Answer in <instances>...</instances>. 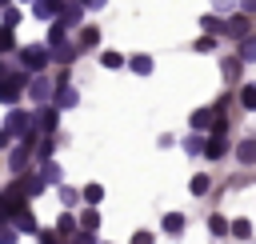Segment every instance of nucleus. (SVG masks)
<instances>
[{
  "instance_id": "obj_20",
  "label": "nucleus",
  "mask_w": 256,
  "mask_h": 244,
  "mask_svg": "<svg viewBox=\"0 0 256 244\" xmlns=\"http://www.w3.org/2000/svg\"><path fill=\"white\" fill-rule=\"evenodd\" d=\"M208 228H212V236H224V232H232V224H228L224 216H212V220H208Z\"/></svg>"
},
{
  "instance_id": "obj_12",
  "label": "nucleus",
  "mask_w": 256,
  "mask_h": 244,
  "mask_svg": "<svg viewBox=\"0 0 256 244\" xmlns=\"http://www.w3.org/2000/svg\"><path fill=\"white\" fill-rule=\"evenodd\" d=\"M180 228H184V216H180V212H168V216H164V232L180 236Z\"/></svg>"
},
{
  "instance_id": "obj_17",
  "label": "nucleus",
  "mask_w": 256,
  "mask_h": 244,
  "mask_svg": "<svg viewBox=\"0 0 256 244\" xmlns=\"http://www.w3.org/2000/svg\"><path fill=\"white\" fill-rule=\"evenodd\" d=\"M232 236L248 240V236H252V220H244V216H240V220H232Z\"/></svg>"
},
{
  "instance_id": "obj_31",
  "label": "nucleus",
  "mask_w": 256,
  "mask_h": 244,
  "mask_svg": "<svg viewBox=\"0 0 256 244\" xmlns=\"http://www.w3.org/2000/svg\"><path fill=\"white\" fill-rule=\"evenodd\" d=\"M192 192H196V196L208 192V176H192Z\"/></svg>"
},
{
  "instance_id": "obj_7",
  "label": "nucleus",
  "mask_w": 256,
  "mask_h": 244,
  "mask_svg": "<svg viewBox=\"0 0 256 244\" xmlns=\"http://www.w3.org/2000/svg\"><path fill=\"white\" fill-rule=\"evenodd\" d=\"M48 48H52V52H60V48H64V20H56V24H52V32H48Z\"/></svg>"
},
{
  "instance_id": "obj_29",
  "label": "nucleus",
  "mask_w": 256,
  "mask_h": 244,
  "mask_svg": "<svg viewBox=\"0 0 256 244\" xmlns=\"http://www.w3.org/2000/svg\"><path fill=\"white\" fill-rule=\"evenodd\" d=\"M40 124H44V128H56V108H44V112H40Z\"/></svg>"
},
{
  "instance_id": "obj_34",
  "label": "nucleus",
  "mask_w": 256,
  "mask_h": 244,
  "mask_svg": "<svg viewBox=\"0 0 256 244\" xmlns=\"http://www.w3.org/2000/svg\"><path fill=\"white\" fill-rule=\"evenodd\" d=\"M52 148H56L52 140H40V144H36V152H40V156H52Z\"/></svg>"
},
{
  "instance_id": "obj_16",
  "label": "nucleus",
  "mask_w": 256,
  "mask_h": 244,
  "mask_svg": "<svg viewBox=\"0 0 256 244\" xmlns=\"http://www.w3.org/2000/svg\"><path fill=\"white\" fill-rule=\"evenodd\" d=\"M56 232H60V236H76V220H72V216L64 212V216L56 220Z\"/></svg>"
},
{
  "instance_id": "obj_1",
  "label": "nucleus",
  "mask_w": 256,
  "mask_h": 244,
  "mask_svg": "<svg viewBox=\"0 0 256 244\" xmlns=\"http://www.w3.org/2000/svg\"><path fill=\"white\" fill-rule=\"evenodd\" d=\"M20 88H24V76H20V72L4 76V80H0V100H4V104H12V100L20 96Z\"/></svg>"
},
{
  "instance_id": "obj_37",
  "label": "nucleus",
  "mask_w": 256,
  "mask_h": 244,
  "mask_svg": "<svg viewBox=\"0 0 256 244\" xmlns=\"http://www.w3.org/2000/svg\"><path fill=\"white\" fill-rule=\"evenodd\" d=\"M72 244H96V240H92L88 232H76V236H72Z\"/></svg>"
},
{
  "instance_id": "obj_38",
  "label": "nucleus",
  "mask_w": 256,
  "mask_h": 244,
  "mask_svg": "<svg viewBox=\"0 0 256 244\" xmlns=\"http://www.w3.org/2000/svg\"><path fill=\"white\" fill-rule=\"evenodd\" d=\"M212 4H216L220 12H232V4H236V0H212Z\"/></svg>"
},
{
  "instance_id": "obj_13",
  "label": "nucleus",
  "mask_w": 256,
  "mask_h": 244,
  "mask_svg": "<svg viewBox=\"0 0 256 244\" xmlns=\"http://www.w3.org/2000/svg\"><path fill=\"white\" fill-rule=\"evenodd\" d=\"M236 156H240L244 164H256V140H244V144L236 148Z\"/></svg>"
},
{
  "instance_id": "obj_3",
  "label": "nucleus",
  "mask_w": 256,
  "mask_h": 244,
  "mask_svg": "<svg viewBox=\"0 0 256 244\" xmlns=\"http://www.w3.org/2000/svg\"><path fill=\"white\" fill-rule=\"evenodd\" d=\"M60 20H64V28L80 24V20H84V4H64V8H60Z\"/></svg>"
},
{
  "instance_id": "obj_9",
  "label": "nucleus",
  "mask_w": 256,
  "mask_h": 244,
  "mask_svg": "<svg viewBox=\"0 0 256 244\" xmlns=\"http://www.w3.org/2000/svg\"><path fill=\"white\" fill-rule=\"evenodd\" d=\"M224 32H228V36H248V20H244V16H232V20L224 24Z\"/></svg>"
},
{
  "instance_id": "obj_27",
  "label": "nucleus",
  "mask_w": 256,
  "mask_h": 244,
  "mask_svg": "<svg viewBox=\"0 0 256 244\" xmlns=\"http://www.w3.org/2000/svg\"><path fill=\"white\" fill-rule=\"evenodd\" d=\"M220 28H224V24H220V16H204V32H208V36H212V32H220Z\"/></svg>"
},
{
  "instance_id": "obj_33",
  "label": "nucleus",
  "mask_w": 256,
  "mask_h": 244,
  "mask_svg": "<svg viewBox=\"0 0 256 244\" xmlns=\"http://www.w3.org/2000/svg\"><path fill=\"white\" fill-rule=\"evenodd\" d=\"M16 20H20V12H16V8H8V12H4V28H12Z\"/></svg>"
},
{
  "instance_id": "obj_14",
  "label": "nucleus",
  "mask_w": 256,
  "mask_h": 244,
  "mask_svg": "<svg viewBox=\"0 0 256 244\" xmlns=\"http://www.w3.org/2000/svg\"><path fill=\"white\" fill-rule=\"evenodd\" d=\"M48 92H52V84H48L44 76H36V80H32V96H36V100H48Z\"/></svg>"
},
{
  "instance_id": "obj_19",
  "label": "nucleus",
  "mask_w": 256,
  "mask_h": 244,
  "mask_svg": "<svg viewBox=\"0 0 256 244\" xmlns=\"http://www.w3.org/2000/svg\"><path fill=\"white\" fill-rule=\"evenodd\" d=\"M84 200H88V204L96 208V204L104 200V188H100V184H88V188H84Z\"/></svg>"
},
{
  "instance_id": "obj_24",
  "label": "nucleus",
  "mask_w": 256,
  "mask_h": 244,
  "mask_svg": "<svg viewBox=\"0 0 256 244\" xmlns=\"http://www.w3.org/2000/svg\"><path fill=\"white\" fill-rule=\"evenodd\" d=\"M72 104H76V92L72 88H60V104L56 108H72Z\"/></svg>"
},
{
  "instance_id": "obj_4",
  "label": "nucleus",
  "mask_w": 256,
  "mask_h": 244,
  "mask_svg": "<svg viewBox=\"0 0 256 244\" xmlns=\"http://www.w3.org/2000/svg\"><path fill=\"white\" fill-rule=\"evenodd\" d=\"M32 12H36L40 20H52V16L60 12V0H32Z\"/></svg>"
},
{
  "instance_id": "obj_36",
  "label": "nucleus",
  "mask_w": 256,
  "mask_h": 244,
  "mask_svg": "<svg viewBox=\"0 0 256 244\" xmlns=\"http://www.w3.org/2000/svg\"><path fill=\"white\" fill-rule=\"evenodd\" d=\"M132 244H152V232H136V236H132Z\"/></svg>"
},
{
  "instance_id": "obj_42",
  "label": "nucleus",
  "mask_w": 256,
  "mask_h": 244,
  "mask_svg": "<svg viewBox=\"0 0 256 244\" xmlns=\"http://www.w3.org/2000/svg\"><path fill=\"white\" fill-rule=\"evenodd\" d=\"M4 76H8V72H4V64H0V80H4Z\"/></svg>"
},
{
  "instance_id": "obj_8",
  "label": "nucleus",
  "mask_w": 256,
  "mask_h": 244,
  "mask_svg": "<svg viewBox=\"0 0 256 244\" xmlns=\"http://www.w3.org/2000/svg\"><path fill=\"white\" fill-rule=\"evenodd\" d=\"M224 148H228V144H224V136H216V132H212V136H208V148H204V156L220 160V156H224Z\"/></svg>"
},
{
  "instance_id": "obj_25",
  "label": "nucleus",
  "mask_w": 256,
  "mask_h": 244,
  "mask_svg": "<svg viewBox=\"0 0 256 244\" xmlns=\"http://www.w3.org/2000/svg\"><path fill=\"white\" fill-rule=\"evenodd\" d=\"M184 148H188V152H204V148H208V140H200V136H188V140H184Z\"/></svg>"
},
{
  "instance_id": "obj_28",
  "label": "nucleus",
  "mask_w": 256,
  "mask_h": 244,
  "mask_svg": "<svg viewBox=\"0 0 256 244\" xmlns=\"http://www.w3.org/2000/svg\"><path fill=\"white\" fill-rule=\"evenodd\" d=\"M224 76L236 80V76H240V60H224Z\"/></svg>"
},
{
  "instance_id": "obj_26",
  "label": "nucleus",
  "mask_w": 256,
  "mask_h": 244,
  "mask_svg": "<svg viewBox=\"0 0 256 244\" xmlns=\"http://www.w3.org/2000/svg\"><path fill=\"white\" fill-rule=\"evenodd\" d=\"M16 232H20V228H8V224H0V244H16Z\"/></svg>"
},
{
  "instance_id": "obj_32",
  "label": "nucleus",
  "mask_w": 256,
  "mask_h": 244,
  "mask_svg": "<svg viewBox=\"0 0 256 244\" xmlns=\"http://www.w3.org/2000/svg\"><path fill=\"white\" fill-rule=\"evenodd\" d=\"M12 48V28H0V52Z\"/></svg>"
},
{
  "instance_id": "obj_39",
  "label": "nucleus",
  "mask_w": 256,
  "mask_h": 244,
  "mask_svg": "<svg viewBox=\"0 0 256 244\" xmlns=\"http://www.w3.org/2000/svg\"><path fill=\"white\" fill-rule=\"evenodd\" d=\"M240 8H244V16H252L256 12V0H240Z\"/></svg>"
},
{
  "instance_id": "obj_2",
  "label": "nucleus",
  "mask_w": 256,
  "mask_h": 244,
  "mask_svg": "<svg viewBox=\"0 0 256 244\" xmlns=\"http://www.w3.org/2000/svg\"><path fill=\"white\" fill-rule=\"evenodd\" d=\"M20 60H24L32 72H40V68L48 64V48H24V52H20Z\"/></svg>"
},
{
  "instance_id": "obj_41",
  "label": "nucleus",
  "mask_w": 256,
  "mask_h": 244,
  "mask_svg": "<svg viewBox=\"0 0 256 244\" xmlns=\"http://www.w3.org/2000/svg\"><path fill=\"white\" fill-rule=\"evenodd\" d=\"M80 4H84V8H96V4H104V0H80Z\"/></svg>"
},
{
  "instance_id": "obj_21",
  "label": "nucleus",
  "mask_w": 256,
  "mask_h": 244,
  "mask_svg": "<svg viewBox=\"0 0 256 244\" xmlns=\"http://www.w3.org/2000/svg\"><path fill=\"white\" fill-rule=\"evenodd\" d=\"M240 60H256V36H244V44H240Z\"/></svg>"
},
{
  "instance_id": "obj_30",
  "label": "nucleus",
  "mask_w": 256,
  "mask_h": 244,
  "mask_svg": "<svg viewBox=\"0 0 256 244\" xmlns=\"http://www.w3.org/2000/svg\"><path fill=\"white\" fill-rule=\"evenodd\" d=\"M212 48H216L212 36H200V40H196V52H212Z\"/></svg>"
},
{
  "instance_id": "obj_23",
  "label": "nucleus",
  "mask_w": 256,
  "mask_h": 244,
  "mask_svg": "<svg viewBox=\"0 0 256 244\" xmlns=\"http://www.w3.org/2000/svg\"><path fill=\"white\" fill-rule=\"evenodd\" d=\"M100 60H104V68H120V64H124V56H120V52H104Z\"/></svg>"
},
{
  "instance_id": "obj_10",
  "label": "nucleus",
  "mask_w": 256,
  "mask_h": 244,
  "mask_svg": "<svg viewBox=\"0 0 256 244\" xmlns=\"http://www.w3.org/2000/svg\"><path fill=\"white\" fill-rule=\"evenodd\" d=\"M128 68H132L136 76H148V72H152V56H132V60H128Z\"/></svg>"
},
{
  "instance_id": "obj_5",
  "label": "nucleus",
  "mask_w": 256,
  "mask_h": 244,
  "mask_svg": "<svg viewBox=\"0 0 256 244\" xmlns=\"http://www.w3.org/2000/svg\"><path fill=\"white\" fill-rule=\"evenodd\" d=\"M12 220H16V228H20V232H36V216H32L28 208H16V212H12Z\"/></svg>"
},
{
  "instance_id": "obj_15",
  "label": "nucleus",
  "mask_w": 256,
  "mask_h": 244,
  "mask_svg": "<svg viewBox=\"0 0 256 244\" xmlns=\"http://www.w3.org/2000/svg\"><path fill=\"white\" fill-rule=\"evenodd\" d=\"M80 228H84V232H92V228H100V212H96V208H88V212L80 216Z\"/></svg>"
},
{
  "instance_id": "obj_22",
  "label": "nucleus",
  "mask_w": 256,
  "mask_h": 244,
  "mask_svg": "<svg viewBox=\"0 0 256 244\" xmlns=\"http://www.w3.org/2000/svg\"><path fill=\"white\" fill-rule=\"evenodd\" d=\"M96 40H100V32H96V28H84V32H80V48H92Z\"/></svg>"
},
{
  "instance_id": "obj_11",
  "label": "nucleus",
  "mask_w": 256,
  "mask_h": 244,
  "mask_svg": "<svg viewBox=\"0 0 256 244\" xmlns=\"http://www.w3.org/2000/svg\"><path fill=\"white\" fill-rule=\"evenodd\" d=\"M28 152H32V144H20V148L12 152V172H20V168L28 164Z\"/></svg>"
},
{
  "instance_id": "obj_18",
  "label": "nucleus",
  "mask_w": 256,
  "mask_h": 244,
  "mask_svg": "<svg viewBox=\"0 0 256 244\" xmlns=\"http://www.w3.org/2000/svg\"><path fill=\"white\" fill-rule=\"evenodd\" d=\"M240 104L256 112V84H244V88H240Z\"/></svg>"
},
{
  "instance_id": "obj_40",
  "label": "nucleus",
  "mask_w": 256,
  "mask_h": 244,
  "mask_svg": "<svg viewBox=\"0 0 256 244\" xmlns=\"http://www.w3.org/2000/svg\"><path fill=\"white\" fill-rule=\"evenodd\" d=\"M8 140H12V132L4 128V132H0V148H8Z\"/></svg>"
},
{
  "instance_id": "obj_35",
  "label": "nucleus",
  "mask_w": 256,
  "mask_h": 244,
  "mask_svg": "<svg viewBox=\"0 0 256 244\" xmlns=\"http://www.w3.org/2000/svg\"><path fill=\"white\" fill-rule=\"evenodd\" d=\"M60 240H64L60 232H56V236H52V232H40V244H60Z\"/></svg>"
},
{
  "instance_id": "obj_6",
  "label": "nucleus",
  "mask_w": 256,
  "mask_h": 244,
  "mask_svg": "<svg viewBox=\"0 0 256 244\" xmlns=\"http://www.w3.org/2000/svg\"><path fill=\"white\" fill-rule=\"evenodd\" d=\"M28 124H32L28 112H12V116H8V132H12V136H16V132H28Z\"/></svg>"
}]
</instances>
